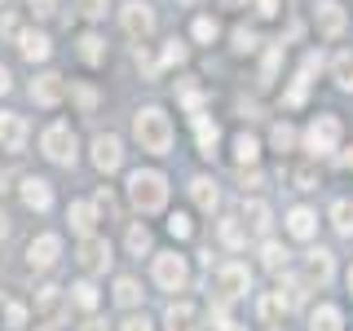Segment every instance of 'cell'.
Here are the masks:
<instances>
[{
	"instance_id": "19",
	"label": "cell",
	"mask_w": 353,
	"mask_h": 331,
	"mask_svg": "<svg viewBox=\"0 0 353 331\" xmlns=\"http://www.w3.org/2000/svg\"><path fill=\"white\" fill-rule=\"evenodd\" d=\"M194 132H199V154H208V159H212V154H216V141H221L216 124H212L208 115H199V110H194Z\"/></svg>"
},
{
	"instance_id": "41",
	"label": "cell",
	"mask_w": 353,
	"mask_h": 331,
	"mask_svg": "<svg viewBox=\"0 0 353 331\" xmlns=\"http://www.w3.org/2000/svg\"><path fill=\"white\" fill-rule=\"evenodd\" d=\"M279 62H283V44H274V49H270V53H265V75H261V80H265V84H270V80H274V71H279Z\"/></svg>"
},
{
	"instance_id": "53",
	"label": "cell",
	"mask_w": 353,
	"mask_h": 331,
	"mask_svg": "<svg viewBox=\"0 0 353 331\" xmlns=\"http://www.w3.org/2000/svg\"><path fill=\"white\" fill-rule=\"evenodd\" d=\"M216 331H243V327H239V323H230V318H225V323H221Z\"/></svg>"
},
{
	"instance_id": "55",
	"label": "cell",
	"mask_w": 353,
	"mask_h": 331,
	"mask_svg": "<svg viewBox=\"0 0 353 331\" xmlns=\"http://www.w3.org/2000/svg\"><path fill=\"white\" fill-rule=\"evenodd\" d=\"M0 190H5V172H0Z\"/></svg>"
},
{
	"instance_id": "46",
	"label": "cell",
	"mask_w": 353,
	"mask_h": 331,
	"mask_svg": "<svg viewBox=\"0 0 353 331\" xmlns=\"http://www.w3.org/2000/svg\"><path fill=\"white\" fill-rule=\"evenodd\" d=\"M58 301H62L58 287H40V309H49V314H53V309H58Z\"/></svg>"
},
{
	"instance_id": "37",
	"label": "cell",
	"mask_w": 353,
	"mask_h": 331,
	"mask_svg": "<svg viewBox=\"0 0 353 331\" xmlns=\"http://www.w3.org/2000/svg\"><path fill=\"white\" fill-rule=\"evenodd\" d=\"M256 44H261V36H256L252 27H239V31H234V49H239V53H252Z\"/></svg>"
},
{
	"instance_id": "25",
	"label": "cell",
	"mask_w": 353,
	"mask_h": 331,
	"mask_svg": "<svg viewBox=\"0 0 353 331\" xmlns=\"http://www.w3.org/2000/svg\"><path fill=\"white\" fill-rule=\"evenodd\" d=\"M305 279H283V287H279V301L287 305V309H296V305H301L305 301Z\"/></svg>"
},
{
	"instance_id": "9",
	"label": "cell",
	"mask_w": 353,
	"mask_h": 331,
	"mask_svg": "<svg viewBox=\"0 0 353 331\" xmlns=\"http://www.w3.org/2000/svg\"><path fill=\"white\" fill-rule=\"evenodd\" d=\"M27 146V119L14 115V110H0V150H22Z\"/></svg>"
},
{
	"instance_id": "16",
	"label": "cell",
	"mask_w": 353,
	"mask_h": 331,
	"mask_svg": "<svg viewBox=\"0 0 353 331\" xmlns=\"http://www.w3.org/2000/svg\"><path fill=\"white\" fill-rule=\"evenodd\" d=\"M168 331H199V314H194V305L190 301H176V305H168Z\"/></svg>"
},
{
	"instance_id": "56",
	"label": "cell",
	"mask_w": 353,
	"mask_h": 331,
	"mask_svg": "<svg viewBox=\"0 0 353 331\" xmlns=\"http://www.w3.org/2000/svg\"><path fill=\"white\" fill-rule=\"evenodd\" d=\"M349 168H353V150H349Z\"/></svg>"
},
{
	"instance_id": "12",
	"label": "cell",
	"mask_w": 353,
	"mask_h": 331,
	"mask_svg": "<svg viewBox=\"0 0 353 331\" xmlns=\"http://www.w3.org/2000/svg\"><path fill=\"white\" fill-rule=\"evenodd\" d=\"M58 252H62V239H58V234H40V239H31V248H27L31 270H49V265L58 261Z\"/></svg>"
},
{
	"instance_id": "47",
	"label": "cell",
	"mask_w": 353,
	"mask_h": 331,
	"mask_svg": "<svg viewBox=\"0 0 353 331\" xmlns=\"http://www.w3.org/2000/svg\"><path fill=\"white\" fill-rule=\"evenodd\" d=\"M75 102H80L84 110H93V106H97V93H93V88H84V84H80V88H75Z\"/></svg>"
},
{
	"instance_id": "42",
	"label": "cell",
	"mask_w": 353,
	"mask_h": 331,
	"mask_svg": "<svg viewBox=\"0 0 353 331\" xmlns=\"http://www.w3.org/2000/svg\"><path fill=\"white\" fill-rule=\"evenodd\" d=\"M181 62H185V44L168 40V49H163V66H181Z\"/></svg>"
},
{
	"instance_id": "3",
	"label": "cell",
	"mask_w": 353,
	"mask_h": 331,
	"mask_svg": "<svg viewBox=\"0 0 353 331\" xmlns=\"http://www.w3.org/2000/svg\"><path fill=\"white\" fill-rule=\"evenodd\" d=\"M40 150L49 154L53 163H66V168H71L75 163V132H71V124H49L44 137H40Z\"/></svg>"
},
{
	"instance_id": "4",
	"label": "cell",
	"mask_w": 353,
	"mask_h": 331,
	"mask_svg": "<svg viewBox=\"0 0 353 331\" xmlns=\"http://www.w3.org/2000/svg\"><path fill=\"white\" fill-rule=\"evenodd\" d=\"M305 146H309V154H331L340 146V119L336 115H318L314 124L305 128Z\"/></svg>"
},
{
	"instance_id": "20",
	"label": "cell",
	"mask_w": 353,
	"mask_h": 331,
	"mask_svg": "<svg viewBox=\"0 0 353 331\" xmlns=\"http://www.w3.org/2000/svg\"><path fill=\"white\" fill-rule=\"evenodd\" d=\"M243 225H248L252 234H270V225H274V221H270V208H265L261 199H252V203L243 208Z\"/></svg>"
},
{
	"instance_id": "30",
	"label": "cell",
	"mask_w": 353,
	"mask_h": 331,
	"mask_svg": "<svg viewBox=\"0 0 353 331\" xmlns=\"http://www.w3.org/2000/svg\"><path fill=\"white\" fill-rule=\"evenodd\" d=\"M128 252H132V257H141V252H150V230L146 225H128Z\"/></svg>"
},
{
	"instance_id": "8",
	"label": "cell",
	"mask_w": 353,
	"mask_h": 331,
	"mask_svg": "<svg viewBox=\"0 0 353 331\" xmlns=\"http://www.w3.org/2000/svg\"><path fill=\"white\" fill-rule=\"evenodd\" d=\"M119 18H124V31H128L132 40H146L150 31H154V9L141 5V0H128V5L119 9Z\"/></svg>"
},
{
	"instance_id": "35",
	"label": "cell",
	"mask_w": 353,
	"mask_h": 331,
	"mask_svg": "<svg viewBox=\"0 0 353 331\" xmlns=\"http://www.w3.org/2000/svg\"><path fill=\"white\" fill-rule=\"evenodd\" d=\"M71 292H75V305L80 309H97V287L93 283H75Z\"/></svg>"
},
{
	"instance_id": "15",
	"label": "cell",
	"mask_w": 353,
	"mask_h": 331,
	"mask_svg": "<svg viewBox=\"0 0 353 331\" xmlns=\"http://www.w3.org/2000/svg\"><path fill=\"white\" fill-rule=\"evenodd\" d=\"M18 49H22V58H27V62H44L53 53V44H49V36H40V31H22Z\"/></svg>"
},
{
	"instance_id": "5",
	"label": "cell",
	"mask_w": 353,
	"mask_h": 331,
	"mask_svg": "<svg viewBox=\"0 0 353 331\" xmlns=\"http://www.w3.org/2000/svg\"><path fill=\"white\" fill-rule=\"evenodd\" d=\"M252 287V274H248V265H239V261H230V265H221L216 270V301H239L243 292Z\"/></svg>"
},
{
	"instance_id": "49",
	"label": "cell",
	"mask_w": 353,
	"mask_h": 331,
	"mask_svg": "<svg viewBox=\"0 0 353 331\" xmlns=\"http://www.w3.org/2000/svg\"><path fill=\"white\" fill-rule=\"evenodd\" d=\"M256 9H261L265 18H274V14H279V0H256Z\"/></svg>"
},
{
	"instance_id": "52",
	"label": "cell",
	"mask_w": 353,
	"mask_h": 331,
	"mask_svg": "<svg viewBox=\"0 0 353 331\" xmlns=\"http://www.w3.org/2000/svg\"><path fill=\"white\" fill-rule=\"evenodd\" d=\"M0 239H9V217L0 212Z\"/></svg>"
},
{
	"instance_id": "54",
	"label": "cell",
	"mask_w": 353,
	"mask_h": 331,
	"mask_svg": "<svg viewBox=\"0 0 353 331\" xmlns=\"http://www.w3.org/2000/svg\"><path fill=\"white\" fill-rule=\"evenodd\" d=\"M349 292H353V270H349Z\"/></svg>"
},
{
	"instance_id": "2",
	"label": "cell",
	"mask_w": 353,
	"mask_h": 331,
	"mask_svg": "<svg viewBox=\"0 0 353 331\" xmlns=\"http://www.w3.org/2000/svg\"><path fill=\"white\" fill-rule=\"evenodd\" d=\"M128 199L141 212H159V208L168 203V181L150 168H137V172H128Z\"/></svg>"
},
{
	"instance_id": "50",
	"label": "cell",
	"mask_w": 353,
	"mask_h": 331,
	"mask_svg": "<svg viewBox=\"0 0 353 331\" xmlns=\"http://www.w3.org/2000/svg\"><path fill=\"white\" fill-rule=\"evenodd\" d=\"M80 331H106V323H102V318H88V323H84Z\"/></svg>"
},
{
	"instance_id": "39",
	"label": "cell",
	"mask_w": 353,
	"mask_h": 331,
	"mask_svg": "<svg viewBox=\"0 0 353 331\" xmlns=\"http://www.w3.org/2000/svg\"><path fill=\"white\" fill-rule=\"evenodd\" d=\"M216 31H221V27H216V18H194V40H203V44H208V40H216Z\"/></svg>"
},
{
	"instance_id": "36",
	"label": "cell",
	"mask_w": 353,
	"mask_h": 331,
	"mask_svg": "<svg viewBox=\"0 0 353 331\" xmlns=\"http://www.w3.org/2000/svg\"><path fill=\"white\" fill-rule=\"evenodd\" d=\"M168 230H172V239H190L194 234V225H190V217H185V212H172L168 217Z\"/></svg>"
},
{
	"instance_id": "18",
	"label": "cell",
	"mask_w": 353,
	"mask_h": 331,
	"mask_svg": "<svg viewBox=\"0 0 353 331\" xmlns=\"http://www.w3.org/2000/svg\"><path fill=\"white\" fill-rule=\"evenodd\" d=\"M314 230H318V217L309 212V208H292V212H287V234H296V239H314Z\"/></svg>"
},
{
	"instance_id": "38",
	"label": "cell",
	"mask_w": 353,
	"mask_h": 331,
	"mask_svg": "<svg viewBox=\"0 0 353 331\" xmlns=\"http://www.w3.org/2000/svg\"><path fill=\"white\" fill-rule=\"evenodd\" d=\"M279 314H287V305L279 301V292H274V296H265V301H261V318H265V323H274Z\"/></svg>"
},
{
	"instance_id": "7",
	"label": "cell",
	"mask_w": 353,
	"mask_h": 331,
	"mask_svg": "<svg viewBox=\"0 0 353 331\" xmlns=\"http://www.w3.org/2000/svg\"><path fill=\"white\" fill-rule=\"evenodd\" d=\"M75 261H80L88 274H102L110 265V243L97 239V234H80V252H75Z\"/></svg>"
},
{
	"instance_id": "32",
	"label": "cell",
	"mask_w": 353,
	"mask_h": 331,
	"mask_svg": "<svg viewBox=\"0 0 353 331\" xmlns=\"http://www.w3.org/2000/svg\"><path fill=\"white\" fill-rule=\"evenodd\" d=\"M106 5H110V0H75V14L88 18V22H97V18H106Z\"/></svg>"
},
{
	"instance_id": "43",
	"label": "cell",
	"mask_w": 353,
	"mask_h": 331,
	"mask_svg": "<svg viewBox=\"0 0 353 331\" xmlns=\"http://www.w3.org/2000/svg\"><path fill=\"white\" fill-rule=\"evenodd\" d=\"M27 9L36 18H53V14H58V0H27Z\"/></svg>"
},
{
	"instance_id": "11",
	"label": "cell",
	"mask_w": 353,
	"mask_h": 331,
	"mask_svg": "<svg viewBox=\"0 0 353 331\" xmlns=\"http://www.w3.org/2000/svg\"><path fill=\"white\" fill-rule=\"evenodd\" d=\"M62 97H66V80H62V75L44 71L40 80H31V102H40V106H58Z\"/></svg>"
},
{
	"instance_id": "48",
	"label": "cell",
	"mask_w": 353,
	"mask_h": 331,
	"mask_svg": "<svg viewBox=\"0 0 353 331\" xmlns=\"http://www.w3.org/2000/svg\"><path fill=\"white\" fill-rule=\"evenodd\" d=\"M119 331H150V323H146V318H128V323L119 327Z\"/></svg>"
},
{
	"instance_id": "31",
	"label": "cell",
	"mask_w": 353,
	"mask_h": 331,
	"mask_svg": "<svg viewBox=\"0 0 353 331\" xmlns=\"http://www.w3.org/2000/svg\"><path fill=\"white\" fill-rule=\"evenodd\" d=\"M115 301L132 309V305H137V301H141V287H137V283H132V279H119V283H115Z\"/></svg>"
},
{
	"instance_id": "14",
	"label": "cell",
	"mask_w": 353,
	"mask_h": 331,
	"mask_svg": "<svg viewBox=\"0 0 353 331\" xmlns=\"http://www.w3.org/2000/svg\"><path fill=\"white\" fill-rule=\"evenodd\" d=\"M93 163L102 172H115L119 163H124V146H119V137H110V132H106V137H97L93 141Z\"/></svg>"
},
{
	"instance_id": "23",
	"label": "cell",
	"mask_w": 353,
	"mask_h": 331,
	"mask_svg": "<svg viewBox=\"0 0 353 331\" xmlns=\"http://www.w3.org/2000/svg\"><path fill=\"white\" fill-rule=\"evenodd\" d=\"M309 331H340V309H331V305L314 309V318H309Z\"/></svg>"
},
{
	"instance_id": "22",
	"label": "cell",
	"mask_w": 353,
	"mask_h": 331,
	"mask_svg": "<svg viewBox=\"0 0 353 331\" xmlns=\"http://www.w3.org/2000/svg\"><path fill=\"white\" fill-rule=\"evenodd\" d=\"M190 194H194V203H199V208H203V212H212V208L221 203V194H216V185H212V181H208V177H194V181H190Z\"/></svg>"
},
{
	"instance_id": "27",
	"label": "cell",
	"mask_w": 353,
	"mask_h": 331,
	"mask_svg": "<svg viewBox=\"0 0 353 331\" xmlns=\"http://www.w3.org/2000/svg\"><path fill=\"white\" fill-rule=\"evenodd\" d=\"M256 154H261V146H256V137H248V132H239L234 137V159L248 168V163H256Z\"/></svg>"
},
{
	"instance_id": "33",
	"label": "cell",
	"mask_w": 353,
	"mask_h": 331,
	"mask_svg": "<svg viewBox=\"0 0 353 331\" xmlns=\"http://www.w3.org/2000/svg\"><path fill=\"white\" fill-rule=\"evenodd\" d=\"M270 141H274V150H292V146H296V128H292V124H274Z\"/></svg>"
},
{
	"instance_id": "1",
	"label": "cell",
	"mask_w": 353,
	"mask_h": 331,
	"mask_svg": "<svg viewBox=\"0 0 353 331\" xmlns=\"http://www.w3.org/2000/svg\"><path fill=\"white\" fill-rule=\"evenodd\" d=\"M132 137L141 141V150L168 154V150H172V124H168V115H163L159 106L137 110V115H132Z\"/></svg>"
},
{
	"instance_id": "29",
	"label": "cell",
	"mask_w": 353,
	"mask_h": 331,
	"mask_svg": "<svg viewBox=\"0 0 353 331\" xmlns=\"http://www.w3.org/2000/svg\"><path fill=\"white\" fill-rule=\"evenodd\" d=\"M221 243H225V248H243V243H248V230H243L234 217H225L221 221Z\"/></svg>"
},
{
	"instance_id": "28",
	"label": "cell",
	"mask_w": 353,
	"mask_h": 331,
	"mask_svg": "<svg viewBox=\"0 0 353 331\" xmlns=\"http://www.w3.org/2000/svg\"><path fill=\"white\" fill-rule=\"evenodd\" d=\"M331 225H336L340 230V234H353V203H349V199H340V203L336 208H331Z\"/></svg>"
},
{
	"instance_id": "17",
	"label": "cell",
	"mask_w": 353,
	"mask_h": 331,
	"mask_svg": "<svg viewBox=\"0 0 353 331\" xmlns=\"http://www.w3.org/2000/svg\"><path fill=\"white\" fill-rule=\"evenodd\" d=\"M318 31H323V36H340V31H345V9H340L336 0H323V5H318Z\"/></svg>"
},
{
	"instance_id": "24",
	"label": "cell",
	"mask_w": 353,
	"mask_h": 331,
	"mask_svg": "<svg viewBox=\"0 0 353 331\" xmlns=\"http://www.w3.org/2000/svg\"><path fill=\"white\" fill-rule=\"evenodd\" d=\"M80 58H84L88 66L106 62V40H102V36H84V40H80Z\"/></svg>"
},
{
	"instance_id": "10",
	"label": "cell",
	"mask_w": 353,
	"mask_h": 331,
	"mask_svg": "<svg viewBox=\"0 0 353 331\" xmlns=\"http://www.w3.org/2000/svg\"><path fill=\"white\" fill-rule=\"evenodd\" d=\"M331 274H336V261H331V252H327V248H314V252L305 257V283H309V287H327Z\"/></svg>"
},
{
	"instance_id": "26",
	"label": "cell",
	"mask_w": 353,
	"mask_h": 331,
	"mask_svg": "<svg viewBox=\"0 0 353 331\" xmlns=\"http://www.w3.org/2000/svg\"><path fill=\"white\" fill-rule=\"evenodd\" d=\"M261 257H265V270H270V274H283L287 270V248H283V243H265Z\"/></svg>"
},
{
	"instance_id": "6",
	"label": "cell",
	"mask_w": 353,
	"mask_h": 331,
	"mask_svg": "<svg viewBox=\"0 0 353 331\" xmlns=\"http://www.w3.org/2000/svg\"><path fill=\"white\" fill-rule=\"evenodd\" d=\"M154 283H159L163 292H181V287L190 283L185 257H176V252H163V257H154Z\"/></svg>"
},
{
	"instance_id": "40",
	"label": "cell",
	"mask_w": 353,
	"mask_h": 331,
	"mask_svg": "<svg viewBox=\"0 0 353 331\" xmlns=\"http://www.w3.org/2000/svg\"><path fill=\"white\" fill-rule=\"evenodd\" d=\"M5 323H9V327H27V305L9 301V305H5Z\"/></svg>"
},
{
	"instance_id": "45",
	"label": "cell",
	"mask_w": 353,
	"mask_h": 331,
	"mask_svg": "<svg viewBox=\"0 0 353 331\" xmlns=\"http://www.w3.org/2000/svg\"><path fill=\"white\" fill-rule=\"evenodd\" d=\"M181 102L190 106V110H199V106H203V93H199L194 84H181Z\"/></svg>"
},
{
	"instance_id": "44",
	"label": "cell",
	"mask_w": 353,
	"mask_h": 331,
	"mask_svg": "<svg viewBox=\"0 0 353 331\" xmlns=\"http://www.w3.org/2000/svg\"><path fill=\"white\" fill-rule=\"evenodd\" d=\"M292 181L301 185V190H314V185H318V177H314V168H296V172H292Z\"/></svg>"
},
{
	"instance_id": "13",
	"label": "cell",
	"mask_w": 353,
	"mask_h": 331,
	"mask_svg": "<svg viewBox=\"0 0 353 331\" xmlns=\"http://www.w3.org/2000/svg\"><path fill=\"white\" fill-rule=\"evenodd\" d=\"M22 203L31 208V212H49L53 208V190L44 177H22Z\"/></svg>"
},
{
	"instance_id": "57",
	"label": "cell",
	"mask_w": 353,
	"mask_h": 331,
	"mask_svg": "<svg viewBox=\"0 0 353 331\" xmlns=\"http://www.w3.org/2000/svg\"><path fill=\"white\" fill-rule=\"evenodd\" d=\"M40 331H58V327H40Z\"/></svg>"
},
{
	"instance_id": "34",
	"label": "cell",
	"mask_w": 353,
	"mask_h": 331,
	"mask_svg": "<svg viewBox=\"0 0 353 331\" xmlns=\"http://www.w3.org/2000/svg\"><path fill=\"white\" fill-rule=\"evenodd\" d=\"M336 84L353 88V53H340V58H336Z\"/></svg>"
},
{
	"instance_id": "51",
	"label": "cell",
	"mask_w": 353,
	"mask_h": 331,
	"mask_svg": "<svg viewBox=\"0 0 353 331\" xmlns=\"http://www.w3.org/2000/svg\"><path fill=\"white\" fill-rule=\"evenodd\" d=\"M9 88H14V80H9V71L0 66V93H9Z\"/></svg>"
},
{
	"instance_id": "21",
	"label": "cell",
	"mask_w": 353,
	"mask_h": 331,
	"mask_svg": "<svg viewBox=\"0 0 353 331\" xmlns=\"http://www.w3.org/2000/svg\"><path fill=\"white\" fill-rule=\"evenodd\" d=\"M66 221H71L75 234H93L97 212H93V203H71V208H66Z\"/></svg>"
}]
</instances>
